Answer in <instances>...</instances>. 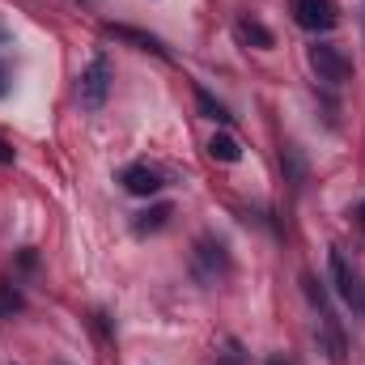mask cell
I'll return each instance as SVG.
<instances>
[{
	"mask_svg": "<svg viewBox=\"0 0 365 365\" xmlns=\"http://www.w3.org/2000/svg\"><path fill=\"white\" fill-rule=\"evenodd\" d=\"M106 34L110 38H119V43H132V47H140V51H153V56H162V60H170V51H166V43L162 38H153V34H145V30H132V26H106Z\"/></svg>",
	"mask_w": 365,
	"mask_h": 365,
	"instance_id": "cell-6",
	"label": "cell"
},
{
	"mask_svg": "<svg viewBox=\"0 0 365 365\" xmlns=\"http://www.w3.org/2000/svg\"><path fill=\"white\" fill-rule=\"evenodd\" d=\"M361 221H365V204H361Z\"/></svg>",
	"mask_w": 365,
	"mask_h": 365,
	"instance_id": "cell-16",
	"label": "cell"
},
{
	"mask_svg": "<svg viewBox=\"0 0 365 365\" xmlns=\"http://www.w3.org/2000/svg\"><path fill=\"white\" fill-rule=\"evenodd\" d=\"M234 34H238L247 47H259V51H268V47L276 43L272 30H268L264 21H251V17H238V21H234Z\"/></svg>",
	"mask_w": 365,
	"mask_h": 365,
	"instance_id": "cell-8",
	"label": "cell"
},
{
	"mask_svg": "<svg viewBox=\"0 0 365 365\" xmlns=\"http://www.w3.org/2000/svg\"><path fill=\"white\" fill-rule=\"evenodd\" d=\"M123 187H128L132 195H158L166 182H162V175H158L153 166H128V170H123Z\"/></svg>",
	"mask_w": 365,
	"mask_h": 365,
	"instance_id": "cell-7",
	"label": "cell"
},
{
	"mask_svg": "<svg viewBox=\"0 0 365 365\" xmlns=\"http://www.w3.org/2000/svg\"><path fill=\"white\" fill-rule=\"evenodd\" d=\"M268 365H289V361H280V357H272V361H268Z\"/></svg>",
	"mask_w": 365,
	"mask_h": 365,
	"instance_id": "cell-15",
	"label": "cell"
},
{
	"mask_svg": "<svg viewBox=\"0 0 365 365\" xmlns=\"http://www.w3.org/2000/svg\"><path fill=\"white\" fill-rule=\"evenodd\" d=\"M327 268H331V280H336L340 297H344L349 306H357V310H365V289H361V280H357V272L349 268L344 251H336V247H331V255H327Z\"/></svg>",
	"mask_w": 365,
	"mask_h": 365,
	"instance_id": "cell-5",
	"label": "cell"
},
{
	"mask_svg": "<svg viewBox=\"0 0 365 365\" xmlns=\"http://www.w3.org/2000/svg\"><path fill=\"white\" fill-rule=\"evenodd\" d=\"M0 162H4V166H9V162H13V149H9V145H4V140H0Z\"/></svg>",
	"mask_w": 365,
	"mask_h": 365,
	"instance_id": "cell-13",
	"label": "cell"
},
{
	"mask_svg": "<svg viewBox=\"0 0 365 365\" xmlns=\"http://www.w3.org/2000/svg\"><path fill=\"white\" fill-rule=\"evenodd\" d=\"M191 272H195L200 284H217V280H225V272H230V251H225L217 238H200L195 251H191Z\"/></svg>",
	"mask_w": 365,
	"mask_h": 365,
	"instance_id": "cell-1",
	"label": "cell"
},
{
	"mask_svg": "<svg viewBox=\"0 0 365 365\" xmlns=\"http://www.w3.org/2000/svg\"><path fill=\"white\" fill-rule=\"evenodd\" d=\"M293 17H297L302 30H314V34H327L340 21V13H336L331 0H293Z\"/></svg>",
	"mask_w": 365,
	"mask_h": 365,
	"instance_id": "cell-4",
	"label": "cell"
},
{
	"mask_svg": "<svg viewBox=\"0 0 365 365\" xmlns=\"http://www.w3.org/2000/svg\"><path fill=\"white\" fill-rule=\"evenodd\" d=\"M110 81H115L110 60H106V56H93L90 64H86V73H81V86H77V93H81V106L98 110V106L106 102V93H110Z\"/></svg>",
	"mask_w": 365,
	"mask_h": 365,
	"instance_id": "cell-3",
	"label": "cell"
},
{
	"mask_svg": "<svg viewBox=\"0 0 365 365\" xmlns=\"http://www.w3.org/2000/svg\"><path fill=\"white\" fill-rule=\"evenodd\" d=\"M310 68H314L319 81H327V86H344V81L353 77V60H349L340 47H331V43H314V47H310Z\"/></svg>",
	"mask_w": 365,
	"mask_h": 365,
	"instance_id": "cell-2",
	"label": "cell"
},
{
	"mask_svg": "<svg viewBox=\"0 0 365 365\" xmlns=\"http://www.w3.org/2000/svg\"><path fill=\"white\" fill-rule=\"evenodd\" d=\"M4 90H9V68L0 64V98H4Z\"/></svg>",
	"mask_w": 365,
	"mask_h": 365,
	"instance_id": "cell-14",
	"label": "cell"
},
{
	"mask_svg": "<svg viewBox=\"0 0 365 365\" xmlns=\"http://www.w3.org/2000/svg\"><path fill=\"white\" fill-rule=\"evenodd\" d=\"M170 217H175V208H170V204H153V208L136 212L132 230H136V234H158V230H166V225H170Z\"/></svg>",
	"mask_w": 365,
	"mask_h": 365,
	"instance_id": "cell-9",
	"label": "cell"
},
{
	"mask_svg": "<svg viewBox=\"0 0 365 365\" xmlns=\"http://www.w3.org/2000/svg\"><path fill=\"white\" fill-rule=\"evenodd\" d=\"M208 153H212V162H225V166H234V162L242 158V149H238V140H234L230 132H217V136L208 140Z\"/></svg>",
	"mask_w": 365,
	"mask_h": 365,
	"instance_id": "cell-10",
	"label": "cell"
},
{
	"mask_svg": "<svg viewBox=\"0 0 365 365\" xmlns=\"http://www.w3.org/2000/svg\"><path fill=\"white\" fill-rule=\"evenodd\" d=\"M195 102H200V110H204L208 119H217V123H230V119H234V115H230V110H225V106H221L208 90H195Z\"/></svg>",
	"mask_w": 365,
	"mask_h": 365,
	"instance_id": "cell-11",
	"label": "cell"
},
{
	"mask_svg": "<svg viewBox=\"0 0 365 365\" xmlns=\"http://www.w3.org/2000/svg\"><path fill=\"white\" fill-rule=\"evenodd\" d=\"M21 310V293L13 284H0V319H13Z\"/></svg>",
	"mask_w": 365,
	"mask_h": 365,
	"instance_id": "cell-12",
	"label": "cell"
}]
</instances>
